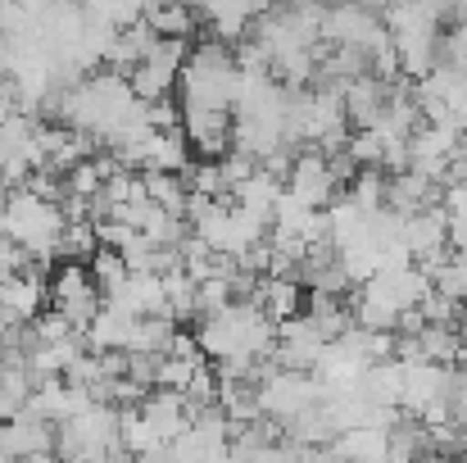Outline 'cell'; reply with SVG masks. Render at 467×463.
<instances>
[{"label":"cell","instance_id":"obj_1","mask_svg":"<svg viewBox=\"0 0 467 463\" xmlns=\"http://www.w3.org/2000/svg\"><path fill=\"white\" fill-rule=\"evenodd\" d=\"M50 305L59 309L78 331H87L91 318L105 309V291H100V282L91 278V264H82V259H59L55 273H50Z\"/></svg>","mask_w":467,"mask_h":463},{"label":"cell","instance_id":"obj_2","mask_svg":"<svg viewBox=\"0 0 467 463\" xmlns=\"http://www.w3.org/2000/svg\"><path fill=\"white\" fill-rule=\"evenodd\" d=\"M0 455L9 459H41V455H55V423L50 418H36V414H14L0 423Z\"/></svg>","mask_w":467,"mask_h":463},{"label":"cell","instance_id":"obj_3","mask_svg":"<svg viewBox=\"0 0 467 463\" xmlns=\"http://www.w3.org/2000/svg\"><path fill=\"white\" fill-rule=\"evenodd\" d=\"M146 23L155 27L159 37H182L195 41L204 27V14L191 0H146Z\"/></svg>","mask_w":467,"mask_h":463},{"label":"cell","instance_id":"obj_4","mask_svg":"<svg viewBox=\"0 0 467 463\" xmlns=\"http://www.w3.org/2000/svg\"><path fill=\"white\" fill-rule=\"evenodd\" d=\"M132 327H137V313H128V309L109 305L91 318V327H87V345L91 350H128V341H132Z\"/></svg>","mask_w":467,"mask_h":463},{"label":"cell","instance_id":"obj_5","mask_svg":"<svg viewBox=\"0 0 467 463\" xmlns=\"http://www.w3.org/2000/svg\"><path fill=\"white\" fill-rule=\"evenodd\" d=\"M96 250H100L96 218H68V223H64V232H59L55 255H59V259H82V264H91V255H96Z\"/></svg>","mask_w":467,"mask_h":463},{"label":"cell","instance_id":"obj_6","mask_svg":"<svg viewBox=\"0 0 467 463\" xmlns=\"http://www.w3.org/2000/svg\"><path fill=\"white\" fill-rule=\"evenodd\" d=\"M128 273H132V268H128V259H123L119 246H100V250L91 255V278L100 282L105 296H114V291L128 282Z\"/></svg>","mask_w":467,"mask_h":463},{"label":"cell","instance_id":"obj_7","mask_svg":"<svg viewBox=\"0 0 467 463\" xmlns=\"http://www.w3.org/2000/svg\"><path fill=\"white\" fill-rule=\"evenodd\" d=\"M5 200H9V186H0V209H5Z\"/></svg>","mask_w":467,"mask_h":463}]
</instances>
